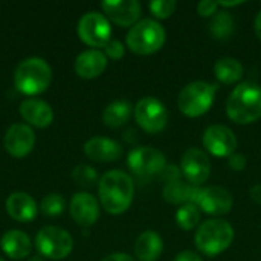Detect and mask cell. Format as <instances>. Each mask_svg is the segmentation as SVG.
I'll return each instance as SVG.
<instances>
[{
  "mask_svg": "<svg viewBox=\"0 0 261 261\" xmlns=\"http://www.w3.org/2000/svg\"><path fill=\"white\" fill-rule=\"evenodd\" d=\"M104 54H106V57H109V58H112V60H119V58H122L124 57V54H125V47H124V44L119 41V40H110L106 46H104Z\"/></svg>",
  "mask_w": 261,
  "mask_h": 261,
  "instance_id": "obj_31",
  "label": "cell"
},
{
  "mask_svg": "<svg viewBox=\"0 0 261 261\" xmlns=\"http://www.w3.org/2000/svg\"><path fill=\"white\" fill-rule=\"evenodd\" d=\"M52 80V69L49 63L40 57H29L18 63L14 72V83L17 89L26 95H37L44 92Z\"/></svg>",
  "mask_w": 261,
  "mask_h": 261,
  "instance_id": "obj_4",
  "label": "cell"
},
{
  "mask_svg": "<svg viewBox=\"0 0 261 261\" xmlns=\"http://www.w3.org/2000/svg\"><path fill=\"white\" fill-rule=\"evenodd\" d=\"M180 173L194 187L205 184L211 176L210 156L200 148H188L180 159Z\"/></svg>",
  "mask_w": 261,
  "mask_h": 261,
  "instance_id": "obj_12",
  "label": "cell"
},
{
  "mask_svg": "<svg viewBox=\"0 0 261 261\" xmlns=\"http://www.w3.org/2000/svg\"><path fill=\"white\" fill-rule=\"evenodd\" d=\"M5 148L14 158L26 156L35 145V135L34 130L23 122L12 124L5 133Z\"/></svg>",
  "mask_w": 261,
  "mask_h": 261,
  "instance_id": "obj_15",
  "label": "cell"
},
{
  "mask_svg": "<svg viewBox=\"0 0 261 261\" xmlns=\"http://www.w3.org/2000/svg\"><path fill=\"white\" fill-rule=\"evenodd\" d=\"M64 208H66V200L61 194L57 193L44 196L40 203V210L46 216H58L64 211Z\"/></svg>",
  "mask_w": 261,
  "mask_h": 261,
  "instance_id": "obj_29",
  "label": "cell"
},
{
  "mask_svg": "<svg viewBox=\"0 0 261 261\" xmlns=\"http://www.w3.org/2000/svg\"><path fill=\"white\" fill-rule=\"evenodd\" d=\"M196 205L210 216H225L234 206V197L223 187H205L199 190Z\"/></svg>",
  "mask_w": 261,
  "mask_h": 261,
  "instance_id": "obj_13",
  "label": "cell"
},
{
  "mask_svg": "<svg viewBox=\"0 0 261 261\" xmlns=\"http://www.w3.org/2000/svg\"><path fill=\"white\" fill-rule=\"evenodd\" d=\"M20 115L23 119L35 127H47L54 119L52 107L38 98H28L20 104Z\"/></svg>",
  "mask_w": 261,
  "mask_h": 261,
  "instance_id": "obj_20",
  "label": "cell"
},
{
  "mask_svg": "<svg viewBox=\"0 0 261 261\" xmlns=\"http://www.w3.org/2000/svg\"><path fill=\"white\" fill-rule=\"evenodd\" d=\"M217 86L208 81H193L187 84L177 96V107L188 118L205 115L214 104Z\"/></svg>",
  "mask_w": 261,
  "mask_h": 261,
  "instance_id": "obj_6",
  "label": "cell"
},
{
  "mask_svg": "<svg viewBox=\"0 0 261 261\" xmlns=\"http://www.w3.org/2000/svg\"><path fill=\"white\" fill-rule=\"evenodd\" d=\"M206 151L216 158H229L236 153L239 141L234 132L223 124H213L203 132L202 138Z\"/></svg>",
  "mask_w": 261,
  "mask_h": 261,
  "instance_id": "obj_11",
  "label": "cell"
},
{
  "mask_svg": "<svg viewBox=\"0 0 261 261\" xmlns=\"http://www.w3.org/2000/svg\"><path fill=\"white\" fill-rule=\"evenodd\" d=\"M98 196L102 208L110 214L125 213L135 197L132 176L121 170H110L98 182Z\"/></svg>",
  "mask_w": 261,
  "mask_h": 261,
  "instance_id": "obj_1",
  "label": "cell"
},
{
  "mask_svg": "<svg viewBox=\"0 0 261 261\" xmlns=\"http://www.w3.org/2000/svg\"><path fill=\"white\" fill-rule=\"evenodd\" d=\"M176 223L184 231H193L200 225V210L196 203H185L176 211Z\"/></svg>",
  "mask_w": 261,
  "mask_h": 261,
  "instance_id": "obj_27",
  "label": "cell"
},
{
  "mask_svg": "<svg viewBox=\"0 0 261 261\" xmlns=\"http://www.w3.org/2000/svg\"><path fill=\"white\" fill-rule=\"evenodd\" d=\"M133 115L138 125L150 135L162 132L168 122L167 107L154 96H145L139 99L133 109Z\"/></svg>",
  "mask_w": 261,
  "mask_h": 261,
  "instance_id": "obj_8",
  "label": "cell"
},
{
  "mask_svg": "<svg viewBox=\"0 0 261 261\" xmlns=\"http://www.w3.org/2000/svg\"><path fill=\"white\" fill-rule=\"evenodd\" d=\"M214 75L216 78L223 83V84H236L239 83L243 75H245V69L243 64L232 57H225L217 60V63L214 64Z\"/></svg>",
  "mask_w": 261,
  "mask_h": 261,
  "instance_id": "obj_24",
  "label": "cell"
},
{
  "mask_svg": "<svg viewBox=\"0 0 261 261\" xmlns=\"http://www.w3.org/2000/svg\"><path fill=\"white\" fill-rule=\"evenodd\" d=\"M159 176H161L162 179H165L167 184H170V182L180 180L182 173H180V170H179L177 167H174V165H167V167L162 170V173H161Z\"/></svg>",
  "mask_w": 261,
  "mask_h": 261,
  "instance_id": "obj_34",
  "label": "cell"
},
{
  "mask_svg": "<svg viewBox=\"0 0 261 261\" xmlns=\"http://www.w3.org/2000/svg\"><path fill=\"white\" fill-rule=\"evenodd\" d=\"M219 3L213 0H202L197 3V14L200 17H214L219 12Z\"/></svg>",
  "mask_w": 261,
  "mask_h": 261,
  "instance_id": "obj_32",
  "label": "cell"
},
{
  "mask_svg": "<svg viewBox=\"0 0 261 261\" xmlns=\"http://www.w3.org/2000/svg\"><path fill=\"white\" fill-rule=\"evenodd\" d=\"M133 113V107L125 99H116L110 102L102 112V121L107 127L118 128L124 125Z\"/></svg>",
  "mask_w": 261,
  "mask_h": 261,
  "instance_id": "obj_25",
  "label": "cell"
},
{
  "mask_svg": "<svg viewBox=\"0 0 261 261\" xmlns=\"http://www.w3.org/2000/svg\"><path fill=\"white\" fill-rule=\"evenodd\" d=\"M38 252L52 260L66 258L73 249L72 236L60 226H43L35 237Z\"/></svg>",
  "mask_w": 261,
  "mask_h": 261,
  "instance_id": "obj_7",
  "label": "cell"
},
{
  "mask_svg": "<svg viewBox=\"0 0 261 261\" xmlns=\"http://www.w3.org/2000/svg\"><path fill=\"white\" fill-rule=\"evenodd\" d=\"M210 31L211 34L217 38V40H225L228 37H231L236 31V21L232 18V15L225 9V11H219L210 23Z\"/></svg>",
  "mask_w": 261,
  "mask_h": 261,
  "instance_id": "obj_26",
  "label": "cell"
},
{
  "mask_svg": "<svg viewBox=\"0 0 261 261\" xmlns=\"http://www.w3.org/2000/svg\"><path fill=\"white\" fill-rule=\"evenodd\" d=\"M6 211L17 222H31L37 216L38 206L32 196L24 191H15L6 199Z\"/></svg>",
  "mask_w": 261,
  "mask_h": 261,
  "instance_id": "obj_19",
  "label": "cell"
},
{
  "mask_svg": "<svg viewBox=\"0 0 261 261\" xmlns=\"http://www.w3.org/2000/svg\"><path fill=\"white\" fill-rule=\"evenodd\" d=\"M174 261H203V258L200 257V254L193 252V251H182L180 254L176 255Z\"/></svg>",
  "mask_w": 261,
  "mask_h": 261,
  "instance_id": "obj_35",
  "label": "cell"
},
{
  "mask_svg": "<svg viewBox=\"0 0 261 261\" xmlns=\"http://www.w3.org/2000/svg\"><path fill=\"white\" fill-rule=\"evenodd\" d=\"M234 242V228L222 219L205 220L199 225L194 245L200 254L206 257H217L225 252Z\"/></svg>",
  "mask_w": 261,
  "mask_h": 261,
  "instance_id": "obj_3",
  "label": "cell"
},
{
  "mask_svg": "<svg viewBox=\"0 0 261 261\" xmlns=\"http://www.w3.org/2000/svg\"><path fill=\"white\" fill-rule=\"evenodd\" d=\"M254 29H255V34L257 37L261 40V11L257 14L255 17V21H254Z\"/></svg>",
  "mask_w": 261,
  "mask_h": 261,
  "instance_id": "obj_38",
  "label": "cell"
},
{
  "mask_svg": "<svg viewBox=\"0 0 261 261\" xmlns=\"http://www.w3.org/2000/svg\"><path fill=\"white\" fill-rule=\"evenodd\" d=\"M249 194H251V199H252L257 205H261V184L254 185V187L249 190Z\"/></svg>",
  "mask_w": 261,
  "mask_h": 261,
  "instance_id": "obj_37",
  "label": "cell"
},
{
  "mask_svg": "<svg viewBox=\"0 0 261 261\" xmlns=\"http://www.w3.org/2000/svg\"><path fill=\"white\" fill-rule=\"evenodd\" d=\"M148 8L156 18H168L174 14L177 3L174 0H154L150 2Z\"/></svg>",
  "mask_w": 261,
  "mask_h": 261,
  "instance_id": "obj_30",
  "label": "cell"
},
{
  "mask_svg": "<svg viewBox=\"0 0 261 261\" xmlns=\"http://www.w3.org/2000/svg\"><path fill=\"white\" fill-rule=\"evenodd\" d=\"M0 245L3 252L14 260L26 258L32 251V242L29 236L20 229H11L5 232L0 240Z\"/></svg>",
  "mask_w": 261,
  "mask_h": 261,
  "instance_id": "obj_21",
  "label": "cell"
},
{
  "mask_svg": "<svg viewBox=\"0 0 261 261\" xmlns=\"http://www.w3.org/2000/svg\"><path fill=\"white\" fill-rule=\"evenodd\" d=\"M199 187H194L188 182L176 180L170 182L164 187L162 190V197L171 205H185V203H196L197 194H199Z\"/></svg>",
  "mask_w": 261,
  "mask_h": 261,
  "instance_id": "obj_23",
  "label": "cell"
},
{
  "mask_svg": "<svg viewBox=\"0 0 261 261\" xmlns=\"http://www.w3.org/2000/svg\"><path fill=\"white\" fill-rule=\"evenodd\" d=\"M107 67V57L99 49H87L75 58V72L81 78H96Z\"/></svg>",
  "mask_w": 261,
  "mask_h": 261,
  "instance_id": "obj_18",
  "label": "cell"
},
{
  "mask_svg": "<svg viewBox=\"0 0 261 261\" xmlns=\"http://www.w3.org/2000/svg\"><path fill=\"white\" fill-rule=\"evenodd\" d=\"M72 177L81 187H93L96 182H99L96 170L92 168L90 165H84V164L76 165L72 170Z\"/></svg>",
  "mask_w": 261,
  "mask_h": 261,
  "instance_id": "obj_28",
  "label": "cell"
},
{
  "mask_svg": "<svg viewBox=\"0 0 261 261\" xmlns=\"http://www.w3.org/2000/svg\"><path fill=\"white\" fill-rule=\"evenodd\" d=\"M101 261H136L133 257H130L128 254H124V252H115V254H110L107 257H104Z\"/></svg>",
  "mask_w": 261,
  "mask_h": 261,
  "instance_id": "obj_36",
  "label": "cell"
},
{
  "mask_svg": "<svg viewBox=\"0 0 261 261\" xmlns=\"http://www.w3.org/2000/svg\"><path fill=\"white\" fill-rule=\"evenodd\" d=\"M28 261H43L40 257H32V258H29Z\"/></svg>",
  "mask_w": 261,
  "mask_h": 261,
  "instance_id": "obj_40",
  "label": "cell"
},
{
  "mask_svg": "<svg viewBox=\"0 0 261 261\" xmlns=\"http://www.w3.org/2000/svg\"><path fill=\"white\" fill-rule=\"evenodd\" d=\"M228 118L240 125L257 122L261 118V87L255 83H240L228 96Z\"/></svg>",
  "mask_w": 261,
  "mask_h": 261,
  "instance_id": "obj_2",
  "label": "cell"
},
{
  "mask_svg": "<svg viewBox=\"0 0 261 261\" xmlns=\"http://www.w3.org/2000/svg\"><path fill=\"white\" fill-rule=\"evenodd\" d=\"M164 26L153 18H142L133 24L127 34V46L138 55H151L158 52L165 43Z\"/></svg>",
  "mask_w": 261,
  "mask_h": 261,
  "instance_id": "obj_5",
  "label": "cell"
},
{
  "mask_svg": "<svg viewBox=\"0 0 261 261\" xmlns=\"http://www.w3.org/2000/svg\"><path fill=\"white\" fill-rule=\"evenodd\" d=\"M128 168L139 177H151L162 173L167 167L165 154L154 147H138L128 153Z\"/></svg>",
  "mask_w": 261,
  "mask_h": 261,
  "instance_id": "obj_10",
  "label": "cell"
},
{
  "mask_svg": "<svg viewBox=\"0 0 261 261\" xmlns=\"http://www.w3.org/2000/svg\"><path fill=\"white\" fill-rule=\"evenodd\" d=\"M69 210L73 220L81 226H90L99 217V203L96 197L86 191L73 194Z\"/></svg>",
  "mask_w": 261,
  "mask_h": 261,
  "instance_id": "obj_16",
  "label": "cell"
},
{
  "mask_svg": "<svg viewBox=\"0 0 261 261\" xmlns=\"http://www.w3.org/2000/svg\"><path fill=\"white\" fill-rule=\"evenodd\" d=\"M122 145L110 138L95 136L84 144V153L89 159L96 162H113L122 156Z\"/></svg>",
  "mask_w": 261,
  "mask_h": 261,
  "instance_id": "obj_17",
  "label": "cell"
},
{
  "mask_svg": "<svg viewBox=\"0 0 261 261\" xmlns=\"http://www.w3.org/2000/svg\"><path fill=\"white\" fill-rule=\"evenodd\" d=\"M219 3V6H223V8H231V6H239V5H242L243 2H217Z\"/></svg>",
  "mask_w": 261,
  "mask_h": 261,
  "instance_id": "obj_39",
  "label": "cell"
},
{
  "mask_svg": "<svg viewBox=\"0 0 261 261\" xmlns=\"http://www.w3.org/2000/svg\"><path fill=\"white\" fill-rule=\"evenodd\" d=\"M164 251V240L156 231H144L135 242L138 261H156Z\"/></svg>",
  "mask_w": 261,
  "mask_h": 261,
  "instance_id": "obj_22",
  "label": "cell"
},
{
  "mask_svg": "<svg viewBox=\"0 0 261 261\" xmlns=\"http://www.w3.org/2000/svg\"><path fill=\"white\" fill-rule=\"evenodd\" d=\"M0 261H5V260H3V258H2V257H0Z\"/></svg>",
  "mask_w": 261,
  "mask_h": 261,
  "instance_id": "obj_41",
  "label": "cell"
},
{
  "mask_svg": "<svg viewBox=\"0 0 261 261\" xmlns=\"http://www.w3.org/2000/svg\"><path fill=\"white\" fill-rule=\"evenodd\" d=\"M228 164H229V168L234 170V171H243L248 165V159L243 153H234L228 158Z\"/></svg>",
  "mask_w": 261,
  "mask_h": 261,
  "instance_id": "obj_33",
  "label": "cell"
},
{
  "mask_svg": "<svg viewBox=\"0 0 261 261\" xmlns=\"http://www.w3.org/2000/svg\"><path fill=\"white\" fill-rule=\"evenodd\" d=\"M101 8L106 12L109 21H113L122 28H132L136 24L142 14L141 3L138 0H104Z\"/></svg>",
  "mask_w": 261,
  "mask_h": 261,
  "instance_id": "obj_14",
  "label": "cell"
},
{
  "mask_svg": "<svg viewBox=\"0 0 261 261\" xmlns=\"http://www.w3.org/2000/svg\"><path fill=\"white\" fill-rule=\"evenodd\" d=\"M80 38L92 47H104L112 40V26L109 18L96 11L84 14L78 21Z\"/></svg>",
  "mask_w": 261,
  "mask_h": 261,
  "instance_id": "obj_9",
  "label": "cell"
}]
</instances>
